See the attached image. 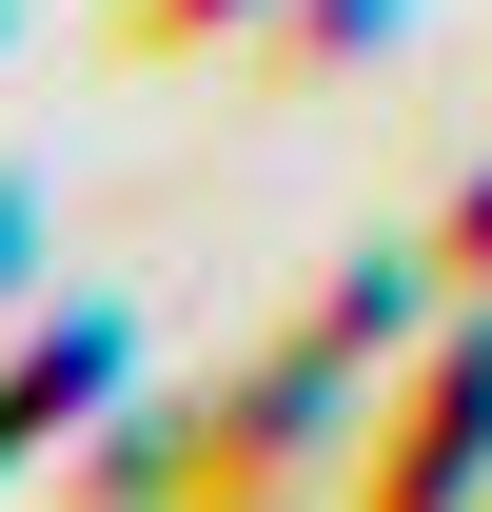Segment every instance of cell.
I'll return each mask as SVG.
<instances>
[{"mask_svg":"<svg viewBox=\"0 0 492 512\" xmlns=\"http://www.w3.org/2000/svg\"><path fill=\"white\" fill-rule=\"evenodd\" d=\"M473 453H492V335H453V355H433V394H414V434L355 473V512H453V473H473Z\"/></svg>","mask_w":492,"mask_h":512,"instance_id":"1","label":"cell"},{"mask_svg":"<svg viewBox=\"0 0 492 512\" xmlns=\"http://www.w3.org/2000/svg\"><path fill=\"white\" fill-rule=\"evenodd\" d=\"M99 375H119V316H60V335H20V355H0V473L60 434V414H79Z\"/></svg>","mask_w":492,"mask_h":512,"instance_id":"2","label":"cell"},{"mask_svg":"<svg viewBox=\"0 0 492 512\" xmlns=\"http://www.w3.org/2000/svg\"><path fill=\"white\" fill-rule=\"evenodd\" d=\"M217 20H256V0H138V60H197Z\"/></svg>","mask_w":492,"mask_h":512,"instance_id":"3","label":"cell"},{"mask_svg":"<svg viewBox=\"0 0 492 512\" xmlns=\"http://www.w3.org/2000/svg\"><path fill=\"white\" fill-rule=\"evenodd\" d=\"M433 256H453V276H492V178L453 197V237H433Z\"/></svg>","mask_w":492,"mask_h":512,"instance_id":"4","label":"cell"}]
</instances>
